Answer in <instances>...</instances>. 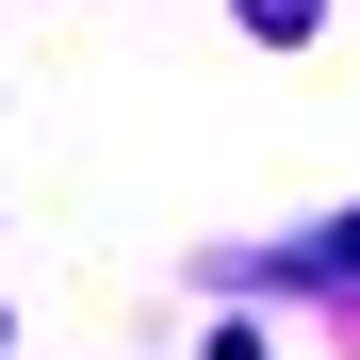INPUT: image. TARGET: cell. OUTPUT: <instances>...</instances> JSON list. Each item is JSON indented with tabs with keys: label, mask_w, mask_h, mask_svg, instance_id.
I'll use <instances>...</instances> for the list:
<instances>
[{
	"label": "cell",
	"mask_w": 360,
	"mask_h": 360,
	"mask_svg": "<svg viewBox=\"0 0 360 360\" xmlns=\"http://www.w3.org/2000/svg\"><path fill=\"white\" fill-rule=\"evenodd\" d=\"M246 33H262V49H311V33H328V0H246Z\"/></svg>",
	"instance_id": "obj_1"
}]
</instances>
